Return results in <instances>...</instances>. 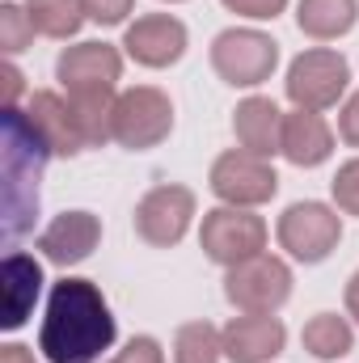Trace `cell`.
Masks as SVG:
<instances>
[{
	"mask_svg": "<svg viewBox=\"0 0 359 363\" xmlns=\"http://www.w3.org/2000/svg\"><path fill=\"white\" fill-rule=\"evenodd\" d=\"M190 220H194V190L178 186V182H161L153 186L140 203H136V237L153 250H174L182 237L190 233Z\"/></svg>",
	"mask_w": 359,
	"mask_h": 363,
	"instance_id": "cell-10",
	"label": "cell"
},
{
	"mask_svg": "<svg viewBox=\"0 0 359 363\" xmlns=\"http://www.w3.org/2000/svg\"><path fill=\"white\" fill-rule=\"evenodd\" d=\"M343 300H347V317H355V325H359V271L347 279V291H343Z\"/></svg>",
	"mask_w": 359,
	"mask_h": 363,
	"instance_id": "cell-30",
	"label": "cell"
},
{
	"mask_svg": "<svg viewBox=\"0 0 359 363\" xmlns=\"http://www.w3.org/2000/svg\"><path fill=\"white\" fill-rule=\"evenodd\" d=\"M330 194H334V207L343 216H359V157L338 165V174L330 182Z\"/></svg>",
	"mask_w": 359,
	"mask_h": 363,
	"instance_id": "cell-24",
	"label": "cell"
},
{
	"mask_svg": "<svg viewBox=\"0 0 359 363\" xmlns=\"http://www.w3.org/2000/svg\"><path fill=\"white\" fill-rule=\"evenodd\" d=\"M300 342H304V351H309L313 359H343V355L355 351V330H351V321L338 317V313H317V317L304 321Z\"/></svg>",
	"mask_w": 359,
	"mask_h": 363,
	"instance_id": "cell-20",
	"label": "cell"
},
{
	"mask_svg": "<svg viewBox=\"0 0 359 363\" xmlns=\"http://www.w3.org/2000/svg\"><path fill=\"white\" fill-rule=\"evenodd\" d=\"M0 81H4V106H17V97L26 93V77L17 72V64H0Z\"/></svg>",
	"mask_w": 359,
	"mask_h": 363,
	"instance_id": "cell-29",
	"label": "cell"
},
{
	"mask_svg": "<svg viewBox=\"0 0 359 363\" xmlns=\"http://www.w3.org/2000/svg\"><path fill=\"white\" fill-rule=\"evenodd\" d=\"M275 237H279V245H283L296 262L313 267V262H326V258L338 250V241H343V216H338V207H330V203L304 199V203H292V207L279 216Z\"/></svg>",
	"mask_w": 359,
	"mask_h": 363,
	"instance_id": "cell-7",
	"label": "cell"
},
{
	"mask_svg": "<svg viewBox=\"0 0 359 363\" xmlns=\"http://www.w3.org/2000/svg\"><path fill=\"white\" fill-rule=\"evenodd\" d=\"M211 68L233 89H258L279 68V43L263 30H254V26L220 30L211 38Z\"/></svg>",
	"mask_w": 359,
	"mask_h": 363,
	"instance_id": "cell-3",
	"label": "cell"
},
{
	"mask_svg": "<svg viewBox=\"0 0 359 363\" xmlns=\"http://www.w3.org/2000/svg\"><path fill=\"white\" fill-rule=\"evenodd\" d=\"M26 13H30L34 34L43 38H72L85 21L81 0H26Z\"/></svg>",
	"mask_w": 359,
	"mask_h": 363,
	"instance_id": "cell-21",
	"label": "cell"
},
{
	"mask_svg": "<svg viewBox=\"0 0 359 363\" xmlns=\"http://www.w3.org/2000/svg\"><path fill=\"white\" fill-rule=\"evenodd\" d=\"M224 296L237 313H279L292 300V267L275 254L245 258L224 271Z\"/></svg>",
	"mask_w": 359,
	"mask_h": 363,
	"instance_id": "cell-8",
	"label": "cell"
},
{
	"mask_svg": "<svg viewBox=\"0 0 359 363\" xmlns=\"http://www.w3.org/2000/svg\"><path fill=\"white\" fill-rule=\"evenodd\" d=\"M174 131V101L157 85H131L114 97V144L148 152Z\"/></svg>",
	"mask_w": 359,
	"mask_h": 363,
	"instance_id": "cell-6",
	"label": "cell"
},
{
	"mask_svg": "<svg viewBox=\"0 0 359 363\" xmlns=\"http://www.w3.org/2000/svg\"><path fill=\"white\" fill-rule=\"evenodd\" d=\"M233 131H237V144H241L245 152L270 161V157L279 152V140H283V110H279L270 97L254 93V97L237 101V110H233Z\"/></svg>",
	"mask_w": 359,
	"mask_h": 363,
	"instance_id": "cell-18",
	"label": "cell"
},
{
	"mask_svg": "<svg viewBox=\"0 0 359 363\" xmlns=\"http://www.w3.org/2000/svg\"><path fill=\"white\" fill-rule=\"evenodd\" d=\"M26 114H30V123L38 127V135L47 140V148L55 157H81V152H89V144L81 135V123H77V110H72V97L38 89L30 97Z\"/></svg>",
	"mask_w": 359,
	"mask_h": 363,
	"instance_id": "cell-15",
	"label": "cell"
},
{
	"mask_svg": "<svg viewBox=\"0 0 359 363\" xmlns=\"http://www.w3.org/2000/svg\"><path fill=\"white\" fill-rule=\"evenodd\" d=\"M338 135H343V144L359 148V93H351L338 110Z\"/></svg>",
	"mask_w": 359,
	"mask_h": 363,
	"instance_id": "cell-28",
	"label": "cell"
},
{
	"mask_svg": "<svg viewBox=\"0 0 359 363\" xmlns=\"http://www.w3.org/2000/svg\"><path fill=\"white\" fill-rule=\"evenodd\" d=\"M224 359V334L211 321H186L174 334V363H220Z\"/></svg>",
	"mask_w": 359,
	"mask_h": 363,
	"instance_id": "cell-22",
	"label": "cell"
},
{
	"mask_svg": "<svg viewBox=\"0 0 359 363\" xmlns=\"http://www.w3.org/2000/svg\"><path fill=\"white\" fill-rule=\"evenodd\" d=\"M359 21V0H300L296 4V26L313 43H334L351 34Z\"/></svg>",
	"mask_w": 359,
	"mask_h": 363,
	"instance_id": "cell-19",
	"label": "cell"
},
{
	"mask_svg": "<svg viewBox=\"0 0 359 363\" xmlns=\"http://www.w3.org/2000/svg\"><path fill=\"white\" fill-rule=\"evenodd\" d=\"M220 4L237 17H250V21H270L287 9V0H220Z\"/></svg>",
	"mask_w": 359,
	"mask_h": 363,
	"instance_id": "cell-27",
	"label": "cell"
},
{
	"mask_svg": "<svg viewBox=\"0 0 359 363\" xmlns=\"http://www.w3.org/2000/svg\"><path fill=\"white\" fill-rule=\"evenodd\" d=\"M207 186L228 207H263L279 190V174H275V165L267 157H254L245 148H228L211 161Z\"/></svg>",
	"mask_w": 359,
	"mask_h": 363,
	"instance_id": "cell-9",
	"label": "cell"
},
{
	"mask_svg": "<svg viewBox=\"0 0 359 363\" xmlns=\"http://www.w3.org/2000/svg\"><path fill=\"white\" fill-rule=\"evenodd\" d=\"M186 21H178L174 13H144L127 26L123 34V51L140 64V68H170L186 55Z\"/></svg>",
	"mask_w": 359,
	"mask_h": 363,
	"instance_id": "cell-12",
	"label": "cell"
},
{
	"mask_svg": "<svg viewBox=\"0 0 359 363\" xmlns=\"http://www.w3.org/2000/svg\"><path fill=\"white\" fill-rule=\"evenodd\" d=\"M199 245L203 254L216 262V267H237L245 258H258L267 254V220L254 216V207H211L203 211V224H199Z\"/></svg>",
	"mask_w": 359,
	"mask_h": 363,
	"instance_id": "cell-5",
	"label": "cell"
},
{
	"mask_svg": "<svg viewBox=\"0 0 359 363\" xmlns=\"http://www.w3.org/2000/svg\"><path fill=\"white\" fill-rule=\"evenodd\" d=\"M0 363H34V355H30L21 342H4V347H0Z\"/></svg>",
	"mask_w": 359,
	"mask_h": 363,
	"instance_id": "cell-31",
	"label": "cell"
},
{
	"mask_svg": "<svg viewBox=\"0 0 359 363\" xmlns=\"http://www.w3.org/2000/svg\"><path fill=\"white\" fill-rule=\"evenodd\" d=\"M81 13L93 26H123L136 13V0H81Z\"/></svg>",
	"mask_w": 359,
	"mask_h": 363,
	"instance_id": "cell-25",
	"label": "cell"
},
{
	"mask_svg": "<svg viewBox=\"0 0 359 363\" xmlns=\"http://www.w3.org/2000/svg\"><path fill=\"white\" fill-rule=\"evenodd\" d=\"M118 338L114 313L93 279H60L47 296L38 351L47 363H97Z\"/></svg>",
	"mask_w": 359,
	"mask_h": 363,
	"instance_id": "cell-1",
	"label": "cell"
},
{
	"mask_svg": "<svg viewBox=\"0 0 359 363\" xmlns=\"http://www.w3.org/2000/svg\"><path fill=\"white\" fill-rule=\"evenodd\" d=\"M0 135H4V148H0L4 157V237L17 241L38 216V178L55 152L38 135L30 114L17 106L0 110Z\"/></svg>",
	"mask_w": 359,
	"mask_h": 363,
	"instance_id": "cell-2",
	"label": "cell"
},
{
	"mask_svg": "<svg viewBox=\"0 0 359 363\" xmlns=\"http://www.w3.org/2000/svg\"><path fill=\"white\" fill-rule=\"evenodd\" d=\"M351 85V64L334 47H309L287 64L283 93L296 110H330Z\"/></svg>",
	"mask_w": 359,
	"mask_h": 363,
	"instance_id": "cell-4",
	"label": "cell"
},
{
	"mask_svg": "<svg viewBox=\"0 0 359 363\" xmlns=\"http://www.w3.org/2000/svg\"><path fill=\"white\" fill-rule=\"evenodd\" d=\"M97 245H101V220H97L93 211H60V216L43 228V237H38L43 258L55 262V267H77V262H85Z\"/></svg>",
	"mask_w": 359,
	"mask_h": 363,
	"instance_id": "cell-14",
	"label": "cell"
},
{
	"mask_svg": "<svg viewBox=\"0 0 359 363\" xmlns=\"http://www.w3.org/2000/svg\"><path fill=\"white\" fill-rule=\"evenodd\" d=\"M170 4H182V0H170Z\"/></svg>",
	"mask_w": 359,
	"mask_h": 363,
	"instance_id": "cell-32",
	"label": "cell"
},
{
	"mask_svg": "<svg viewBox=\"0 0 359 363\" xmlns=\"http://www.w3.org/2000/svg\"><path fill=\"white\" fill-rule=\"evenodd\" d=\"M220 334H224V359L233 363H270L287 347V330L275 313H241Z\"/></svg>",
	"mask_w": 359,
	"mask_h": 363,
	"instance_id": "cell-13",
	"label": "cell"
},
{
	"mask_svg": "<svg viewBox=\"0 0 359 363\" xmlns=\"http://www.w3.org/2000/svg\"><path fill=\"white\" fill-rule=\"evenodd\" d=\"M106 363H165V351H161V342H157V338L140 334V338H131L114 359H106Z\"/></svg>",
	"mask_w": 359,
	"mask_h": 363,
	"instance_id": "cell-26",
	"label": "cell"
},
{
	"mask_svg": "<svg viewBox=\"0 0 359 363\" xmlns=\"http://www.w3.org/2000/svg\"><path fill=\"white\" fill-rule=\"evenodd\" d=\"M43 291V267L34 254L13 250L0 267V325L4 330H21L26 317L34 313V300Z\"/></svg>",
	"mask_w": 359,
	"mask_h": 363,
	"instance_id": "cell-16",
	"label": "cell"
},
{
	"mask_svg": "<svg viewBox=\"0 0 359 363\" xmlns=\"http://www.w3.org/2000/svg\"><path fill=\"white\" fill-rule=\"evenodd\" d=\"M279 152L296 165V169H317L334 157V131L321 118V110H292L283 114V140Z\"/></svg>",
	"mask_w": 359,
	"mask_h": 363,
	"instance_id": "cell-17",
	"label": "cell"
},
{
	"mask_svg": "<svg viewBox=\"0 0 359 363\" xmlns=\"http://www.w3.org/2000/svg\"><path fill=\"white\" fill-rule=\"evenodd\" d=\"M55 81L68 97H93V93H114L123 81V51L110 43H77L64 47L55 60Z\"/></svg>",
	"mask_w": 359,
	"mask_h": 363,
	"instance_id": "cell-11",
	"label": "cell"
},
{
	"mask_svg": "<svg viewBox=\"0 0 359 363\" xmlns=\"http://www.w3.org/2000/svg\"><path fill=\"white\" fill-rule=\"evenodd\" d=\"M34 43V26H30V13L13 0L0 4V47L4 55H21L26 47Z\"/></svg>",
	"mask_w": 359,
	"mask_h": 363,
	"instance_id": "cell-23",
	"label": "cell"
}]
</instances>
